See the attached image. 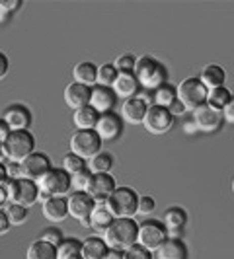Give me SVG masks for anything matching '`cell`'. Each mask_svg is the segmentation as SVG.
<instances>
[{
    "mask_svg": "<svg viewBox=\"0 0 234 259\" xmlns=\"http://www.w3.org/2000/svg\"><path fill=\"white\" fill-rule=\"evenodd\" d=\"M109 253V246L105 244L104 236H90L82 240V259H105Z\"/></svg>",
    "mask_w": 234,
    "mask_h": 259,
    "instance_id": "cb8c5ba5",
    "label": "cell"
},
{
    "mask_svg": "<svg viewBox=\"0 0 234 259\" xmlns=\"http://www.w3.org/2000/svg\"><path fill=\"white\" fill-rule=\"evenodd\" d=\"M6 189H8V199L10 203L22 205V207H33L39 201V187L35 182L20 178V180H8L6 182Z\"/></svg>",
    "mask_w": 234,
    "mask_h": 259,
    "instance_id": "ba28073f",
    "label": "cell"
},
{
    "mask_svg": "<svg viewBox=\"0 0 234 259\" xmlns=\"http://www.w3.org/2000/svg\"><path fill=\"white\" fill-rule=\"evenodd\" d=\"M39 240H43V242H47V244H51V246L59 247L63 244V240H65V236H63V230H59V228H45L41 236H39Z\"/></svg>",
    "mask_w": 234,
    "mask_h": 259,
    "instance_id": "f35d334b",
    "label": "cell"
},
{
    "mask_svg": "<svg viewBox=\"0 0 234 259\" xmlns=\"http://www.w3.org/2000/svg\"><path fill=\"white\" fill-rule=\"evenodd\" d=\"M139 199L141 195L133 187L125 185V187H117L111 193V197L105 201V207L115 219H135L139 214Z\"/></svg>",
    "mask_w": 234,
    "mask_h": 259,
    "instance_id": "3957f363",
    "label": "cell"
},
{
    "mask_svg": "<svg viewBox=\"0 0 234 259\" xmlns=\"http://www.w3.org/2000/svg\"><path fill=\"white\" fill-rule=\"evenodd\" d=\"M4 121L8 123V127L12 131H29L31 123H33V115H31V111L27 109L26 105L14 104L6 109Z\"/></svg>",
    "mask_w": 234,
    "mask_h": 259,
    "instance_id": "e0dca14e",
    "label": "cell"
},
{
    "mask_svg": "<svg viewBox=\"0 0 234 259\" xmlns=\"http://www.w3.org/2000/svg\"><path fill=\"white\" fill-rule=\"evenodd\" d=\"M168 109H170V113H172L174 117H180V115H183V113H187V107H185L180 100H174Z\"/></svg>",
    "mask_w": 234,
    "mask_h": 259,
    "instance_id": "ee69618b",
    "label": "cell"
},
{
    "mask_svg": "<svg viewBox=\"0 0 234 259\" xmlns=\"http://www.w3.org/2000/svg\"><path fill=\"white\" fill-rule=\"evenodd\" d=\"M57 259H82V242L76 238H65L57 247Z\"/></svg>",
    "mask_w": 234,
    "mask_h": 259,
    "instance_id": "f546056e",
    "label": "cell"
},
{
    "mask_svg": "<svg viewBox=\"0 0 234 259\" xmlns=\"http://www.w3.org/2000/svg\"><path fill=\"white\" fill-rule=\"evenodd\" d=\"M115 102H117V96L115 92H113V88H105V86H100V84H96L92 88L90 105L100 115L111 113L113 107H115Z\"/></svg>",
    "mask_w": 234,
    "mask_h": 259,
    "instance_id": "ac0fdd59",
    "label": "cell"
},
{
    "mask_svg": "<svg viewBox=\"0 0 234 259\" xmlns=\"http://www.w3.org/2000/svg\"><path fill=\"white\" fill-rule=\"evenodd\" d=\"M10 133H12V129L8 127V123H6L4 117H2V119H0V144L6 143V139L10 137Z\"/></svg>",
    "mask_w": 234,
    "mask_h": 259,
    "instance_id": "c3c4849f",
    "label": "cell"
},
{
    "mask_svg": "<svg viewBox=\"0 0 234 259\" xmlns=\"http://www.w3.org/2000/svg\"><path fill=\"white\" fill-rule=\"evenodd\" d=\"M41 212L49 222H63L68 217V201L66 197H49L45 203H41Z\"/></svg>",
    "mask_w": 234,
    "mask_h": 259,
    "instance_id": "44dd1931",
    "label": "cell"
},
{
    "mask_svg": "<svg viewBox=\"0 0 234 259\" xmlns=\"http://www.w3.org/2000/svg\"><path fill=\"white\" fill-rule=\"evenodd\" d=\"M123 253H125V259H154V251L146 249V247H143L141 244L131 246L129 249H125Z\"/></svg>",
    "mask_w": 234,
    "mask_h": 259,
    "instance_id": "ab89813d",
    "label": "cell"
},
{
    "mask_svg": "<svg viewBox=\"0 0 234 259\" xmlns=\"http://www.w3.org/2000/svg\"><path fill=\"white\" fill-rule=\"evenodd\" d=\"M92 176H94V174H92L88 168H84V169H80V171H76V174H72V176H70L72 191H86L92 182Z\"/></svg>",
    "mask_w": 234,
    "mask_h": 259,
    "instance_id": "d590c367",
    "label": "cell"
},
{
    "mask_svg": "<svg viewBox=\"0 0 234 259\" xmlns=\"http://www.w3.org/2000/svg\"><path fill=\"white\" fill-rule=\"evenodd\" d=\"M6 169H8V178H10V180H20V178H24V174H22V164H18V162H6Z\"/></svg>",
    "mask_w": 234,
    "mask_h": 259,
    "instance_id": "b9f144b4",
    "label": "cell"
},
{
    "mask_svg": "<svg viewBox=\"0 0 234 259\" xmlns=\"http://www.w3.org/2000/svg\"><path fill=\"white\" fill-rule=\"evenodd\" d=\"M27 259H57V247L43 242V240H35L27 247Z\"/></svg>",
    "mask_w": 234,
    "mask_h": 259,
    "instance_id": "83f0119b",
    "label": "cell"
},
{
    "mask_svg": "<svg viewBox=\"0 0 234 259\" xmlns=\"http://www.w3.org/2000/svg\"><path fill=\"white\" fill-rule=\"evenodd\" d=\"M105 259H125V253L119 249H109V253L105 255Z\"/></svg>",
    "mask_w": 234,
    "mask_h": 259,
    "instance_id": "816d5d0a",
    "label": "cell"
},
{
    "mask_svg": "<svg viewBox=\"0 0 234 259\" xmlns=\"http://www.w3.org/2000/svg\"><path fill=\"white\" fill-rule=\"evenodd\" d=\"M166 240H168V232H166L162 222H156L152 219L139 222V240H137V244H141V246L150 249V251H156Z\"/></svg>",
    "mask_w": 234,
    "mask_h": 259,
    "instance_id": "30bf717a",
    "label": "cell"
},
{
    "mask_svg": "<svg viewBox=\"0 0 234 259\" xmlns=\"http://www.w3.org/2000/svg\"><path fill=\"white\" fill-rule=\"evenodd\" d=\"M63 96H65V104L76 111L80 107L90 105L92 88L90 86H84V84H78V82L72 80L65 88V94H63Z\"/></svg>",
    "mask_w": 234,
    "mask_h": 259,
    "instance_id": "d6986e66",
    "label": "cell"
},
{
    "mask_svg": "<svg viewBox=\"0 0 234 259\" xmlns=\"http://www.w3.org/2000/svg\"><path fill=\"white\" fill-rule=\"evenodd\" d=\"M150 105L144 102L143 98L135 96V98H129L125 100L123 105H121V119L125 123H131V125H143L144 117H146V111H148Z\"/></svg>",
    "mask_w": 234,
    "mask_h": 259,
    "instance_id": "2e32d148",
    "label": "cell"
},
{
    "mask_svg": "<svg viewBox=\"0 0 234 259\" xmlns=\"http://www.w3.org/2000/svg\"><path fill=\"white\" fill-rule=\"evenodd\" d=\"M234 98V94L226 86H221V88H213V90H209L207 94V105H211L213 109H219V111H222L226 105H228V102Z\"/></svg>",
    "mask_w": 234,
    "mask_h": 259,
    "instance_id": "4dcf8cb0",
    "label": "cell"
},
{
    "mask_svg": "<svg viewBox=\"0 0 234 259\" xmlns=\"http://www.w3.org/2000/svg\"><path fill=\"white\" fill-rule=\"evenodd\" d=\"M39 187V201L45 203L49 197H66L72 191L70 185V174L63 168H53L47 171L37 182Z\"/></svg>",
    "mask_w": 234,
    "mask_h": 259,
    "instance_id": "277c9868",
    "label": "cell"
},
{
    "mask_svg": "<svg viewBox=\"0 0 234 259\" xmlns=\"http://www.w3.org/2000/svg\"><path fill=\"white\" fill-rule=\"evenodd\" d=\"M117 76H119V70L115 68L113 63H105V65L98 66V84H100V86L113 88Z\"/></svg>",
    "mask_w": 234,
    "mask_h": 259,
    "instance_id": "836d02e7",
    "label": "cell"
},
{
    "mask_svg": "<svg viewBox=\"0 0 234 259\" xmlns=\"http://www.w3.org/2000/svg\"><path fill=\"white\" fill-rule=\"evenodd\" d=\"M113 164H115V160H113V154L111 152H100V154H96L94 158L88 160V169H90L92 174L96 176V174H109L111 168H113Z\"/></svg>",
    "mask_w": 234,
    "mask_h": 259,
    "instance_id": "f1b7e54d",
    "label": "cell"
},
{
    "mask_svg": "<svg viewBox=\"0 0 234 259\" xmlns=\"http://www.w3.org/2000/svg\"><path fill=\"white\" fill-rule=\"evenodd\" d=\"M102 144L104 141L100 139V135L96 133V129L92 131H76L72 137H70V152L72 154L80 156V158H84L86 162L94 158L96 154H100L102 152Z\"/></svg>",
    "mask_w": 234,
    "mask_h": 259,
    "instance_id": "52a82bcc",
    "label": "cell"
},
{
    "mask_svg": "<svg viewBox=\"0 0 234 259\" xmlns=\"http://www.w3.org/2000/svg\"><path fill=\"white\" fill-rule=\"evenodd\" d=\"M104 240L109 249H129L139 240V222L135 219H113L109 228L104 232Z\"/></svg>",
    "mask_w": 234,
    "mask_h": 259,
    "instance_id": "6da1fadb",
    "label": "cell"
},
{
    "mask_svg": "<svg viewBox=\"0 0 234 259\" xmlns=\"http://www.w3.org/2000/svg\"><path fill=\"white\" fill-rule=\"evenodd\" d=\"M10 228H12V224H10V221H8L4 208H0V236H4Z\"/></svg>",
    "mask_w": 234,
    "mask_h": 259,
    "instance_id": "7dc6e473",
    "label": "cell"
},
{
    "mask_svg": "<svg viewBox=\"0 0 234 259\" xmlns=\"http://www.w3.org/2000/svg\"><path fill=\"white\" fill-rule=\"evenodd\" d=\"M113 219L115 217L107 210V207H96V210H94V214H92L90 219V228H94L96 232L104 234L109 228V224L113 222Z\"/></svg>",
    "mask_w": 234,
    "mask_h": 259,
    "instance_id": "1f68e13d",
    "label": "cell"
},
{
    "mask_svg": "<svg viewBox=\"0 0 234 259\" xmlns=\"http://www.w3.org/2000/svg\"><path fill=\"white\" fill-rule=\"evenodd\" d=\"M10 70V61H8V55L0 51V80H4L6 74Z\"/></svg>",
    "mask_w": 234,
    "mask_h": 259,
    "instance_id": "f6af8a7d",
    "label": "cell"
},
{
    "mask_svg": "<svg viewBox=\"0 0 234 259\" xmlns=\"http://www.w3.org/2000/svg\"><path fill=\"white\" fill-rule=\"evenodd\" d=\"M68 201V217H72L82 226L90 228V219L96 210V201L86 191H72L66 197Z\"/></svg>",
    "mask_w": 234,
    "mask_h": 259,
    "instance_id": "9c48e42d",
    "label": "cell"
},
{
    "mask_svg": "<svg viewBox=\"0 0 234 259\" xmlns=\"http://www.w3.org/2000/svg\"><path fill=\"white\" fill-rule=\"evenodd\" d=\"M154 96V104L160 105V107H170L174 100H178V86H172L170 82L162 84L158 90L152 92Z\"/></svg>",
    "mask_w": 234,
    "mask_h": 259,
    "instance_id": "d6a6232c",
    "label": "cell"
},
{
    "mask_svg": "<svg viewBox=\"0 0 234 259\" xmlns=\"http://www.w3.org/2000/svg\"><path fill=\"white\" fill-rule=\"evenodd\" d=\"M193 123L197 131H201V133H215L222 127L224 117H222V111L213 109L211 105L203 104L193 111Z\"/></svg>",
    "mask_w": 234,
    "mask_h": 259,
    "instance_id": "7c38bea8",
    "label": "cell"
},
{
    "mask_svg": "<svg viewBox=\"0 0 234 259\" xmlns=\"http://www.w3.org/2000/svg\"><path fill=\"white\" fill-rule=\"evenodd\" d=\"M8 203H10V199H8V189L4 183V185H0V208H4Z\"/></svg>",
    "mask_w": 234,
    "mask_h": 259,
    "instance_id": "681fc988",
    "label": "cell"
},
{
    "mask_svg": "<svg viewBox=\"0 0 234 259\" xmlns=\"http://www.w3.org/2000/svg\"><path fill=\"white\" fill-rule=\"evenodd\" d=\"M154 208H156L154 197H150V195H141V199H139V214L148 217V214L154 212Z\"/></svg>",
    "mask_w": 234,
    "mask_h": 259,
    "instance_id": "60d3db41",
    "label": "cell"
},
{
    "mask_svg": "<svg viewBox=\"0 0 234 259\" xmlns=\"http://www.w3.org/2000/svg\"><path fill=\"white\" fill-rule=\"evenodd\" d=\"M86 164H88V162H86L84 158L72 154V152H68V154L63 158V169H65V171H68L70 176H72V174H76V171H80V169L88 168Z\"/></svg>",
    "mask_w": 234,
    "mask_h": 259,
    "instance_id": "8d00e7d4",
    "label": "cell"
},
{
    "mask_svg": "<svg viewBox=\"0 0 234 259\" xmlns=\"http://www.w3.org/2000/svg\"><path fill=\"white\" fill-rule=\"evenodd\" d=\"M8 162V150H6V144H0V164H6Z\"/></svg>",
    "mask_w": 234,
    "mask_h": 259,
    "instance_id": "f5cc1de1",
    "label": "cell"
},
{
    "mask_svg": "<svg viewBox=\"0 0 234 259\" xmlns=\"http://www.w3.org/2000/svg\"><path fill=\"white\" fill-rule=\"evenodd\" d=\"M207 94L209 90L205 88V84L199 80V76H189L183 78L178 84V100L182 102L187 111L193 113L197 107H201L203 104H207Z\"/></svg>",
    "mask_w": 234,
    "mask_h": 259,
    "instance_id": "5b68a950",
    "label": "cell"
},
{
    "mask_svg": "<svg viewBox=\"0 0 234 259\" xmlns=\"http://www.w3.org/2000/svg\"><path fill=\"white\" fill-rule=\"evenodd\" d=\"M22 8V0H0V10L6 14H12Z\"/></svg>",
    "mask_w": 234,
    "mask_h": 259,
    "instance_id": "7bdbcfd3",
    "label": "cell"
},
{
    "mask_svg": "<svg viewBox=\"0 0 234 259\" xmlns=\"http://www.w3.org/2000/svg\"><path fill=\"white\" fill-rule=\"evenodd\" d=\"M156 259H187L189 251L187 246L183 244L180 238H168L162 246L154 251Z\"/></svg>",
    "mask_w": 234,
    "mask_h": 259,
    "instance_id": "603a6c76",
    "label": "cell"
},
{
    "mask_svg": "<svg viewBox=\"0 0 234 259\" xmlns=\"http://www.w3.org/2000/svg\"><path fill=\"white\" fill-rule=\"evenodd\" d=\"M117 187L119 185L111 174H96V176H92V182L86 193L90 195L94 201H107Z\"/></svg>",
    "mask_w": 234,
    "mask_h": 259,
    "instance_id": "5bb4252c",
    "label": "cell"
},
{
    "mask_svg": "<svg viewBox=\"0 0 234 259\" xmlns=\"http://www.w3.org/2000/svg\"><path fill=\"white\" fill-rule=\"evenodd\" d=\"M162 224L168 232V238H178L180 232L187 226V212L182 207H170L164 217H162Z\"/></svg>",
    "mask_w": 234,
    "mask_h": 259,
    "instance_id": "ffe728a7",
    "label": "cell"
},
{
    "mask_svg": "<svg viewBox=\"0 0 234 259\" xmlns=\"http://www.w3.org/2000/svg\"><path fill=\"white\" fill-rule=\"evenodd\" d=\"M51 169H53L51 158L45 154V152H37V150L22 162V174H24V178H26V180H31V182H35V183H37L47 171H51Z\"/></svg>",
    "mask_w": 234,
    "mask_h": 259,
    "instance_id": "4fadbf2b",
    "label": "cell"
},
{
    "mask_svg": "<svg viewBox=\"0 0 234 259\" xmlns=\"http://www.w3.org/2000/svg\"><path fill=\"white\" fill-rule=\"evenodd\" d=\"M27 210L29 208L22 207V205H16V203H8L4 207V212H6V217H8V221H10L12 226H20V224H24L27 221Z\"/></svg>",
    "mask_w": 234,
    "mask_h": 259,
    "instance_id": "e575fe53",
    "label": "cell"
},
{
    "mask_svg": "<svg viewBox=\"0 0 234 259\" xmlns=\"http://www.w3.org/2000/svg\"><path fill=\"white\" fill-rule=\"evenodd\" d=\"M4 144L8 150V162L22 164L35 152V137L31 131H12Z\"/></svg>",
    "mask_w": 234,
    "mask_h": 259,
    "instance_id": "8992f818",
    "label": "cell"
},
{
    "mask_svg": "<svg viewBox=\"0 0 234 259\" xmlns=\"http://www.w3.org/2000/svg\"><path fill=\"white\" fill-rule=\"evenodd\" d=\"M174 121H176V117L170 113L168 107H160V105L152 104L146 111L143 127L152 135H164L174 127Z\"/></svg>",
    "mask_w": 234,
    "mask_h": 259,
    "instance_id": "8fae6325",
    "label": "cell"
},
{
    "mask_svg": "<svg viewBox=\"0 0 234 259\" xmlns=\"http://www.w3.org/2000/svg\"><path fill=\"white\" fill-rule=\"evenodd\" d=\"M72 78L78 84H84V86H90L94 88L98 84V65L90 63V61H82L72 68Z\"/></svg>",
    "mask_w": 234,
    "mask_h": 259,
    "instance_id": "d4e9b609",
    "label": "cell"
},
{
    "mask_svg": "<svg viewBox=\"0 0 234 259\" xmlns=\"http://www.w3.org/2000/svg\"><path fill=\"white\" fill-rule=\"evenodd\" d=\"M135 76H137L143 90L154 92L162 84L168 82V70H166V66L162 65L158 59L150 57V55H143V57L137 59Z\"/></svg>",
    "mask_w": 234,
    "mask_h": 259,
    "instance_id": "7a4b0ae2",
    "label": "cell"
},
{
    "mask_svg": "<svg viewBox=\"0 0 234 259\" xmlns=\"http://www.w3.org/2000/svg\"><path fill=\"white\" fill-rule=\"evenodd\" d=\"M98 119H100V113H98L92 105H86V107H80V109L74 111L72 123H74L76 131H92V129H96Z\"/></svg>",
    "mask_w": 234,
    "mask_h": 259,
    "instance_id": "4316f807",
    "label": "cell"
},
{
    "mask_svg": "<svg viewBox=\"0 0 234 259\" xmlns=\"http://www.w3.org/2000/svg\"><path fill=\"white\" fill-rule=\"evenodd\" d=\"M115 68L119 72H135V66H137V57L131 55V53H125V55H119L115 59Z\"/></svg>",
    "mask_w": 234,
    "mask_h": 259,
    "instance_id": "74e56055",
    "label": "cell"
},
{
    "mask_svg": "<svg viewBox=\"0 0 234 259\" xmlns=\"http://www.w3.org/2000/svg\"><path fill=\"white\" fill-rule=\"evenodd\" d=\"M232 193H234V180H232Z\"/></svg>",
    "mask_w": 234,
    "mask_h": 259,
    "instance_id": "11a10c76",
    "label": "cell"
},
{
    "mask_svg": "<svg viewBox=\"0 0 234 259\" xmlns=\"http://www.w3.org/2000/svg\"><path fill=\"white\" fill-rule=\"evenodd\" d=\"M139 90H141V84L135 76V72H119L115 84H113L115 96L123 98V100H129V98L139 96Z\"/></svg>",
    "mask_w": 234,
    "mask_h": 259,
    "instance_id": "7402d4cb",
    "label": "cell"
},
{
    "mask_svg": "<svg viewBox=\"0 0 234 259\" xmlns=\"http://www.w3.org/2000/svg\"><path fill=\"white\" fill-rule=\"evenodd\" d=\"M10 178H8V169H6V164H0V185H4V183L8 182Z\"/></svg>",
    "mask_w": 234,
    "mask_h": 259,
    "instance_id": "f907efd6",
    "label": "cell"
},
{
    "mask_svg": "<svg viewBox=\"0 0 234 259\" xmlns=\"http://www.w3.org/2000/svg\"><path fill=\"white\" fill-rule=\"evenodd\" d=\"M222 117H224V123L234 125V98L228 102V105L222 109Z\"/></svg>",
    "mask_w": 234,
    "mask_h": 259,
    "instance_id": "bcb514c9",
    "label": "cell"
},
{
    "mask_svg": "<svg viewBox=\"0 0 234 259\" xmlns=\"http://www.w3.org/2000/svg\"><path fill=\"white\" fill-rule=\"evenodd\" d=\"M96 133L100 135L102 141H117L123 133V119L117 113H104L98 119V125H96Z\"/></svg>",
    "mask_w": 234,
    "mask_h": 259,
    "instance_id": "9a60e30c",
    "label": "cell"
},
{
    "mask_svg": "<svg viewBox=\"0 0 234 259\" xmlns=\"http://www.w3.org/2000/svg\"><path fill=\"white\" fill-rule=\"evenodd\" d=\"M8 18H10V14H6L4 10H0V24H4V22H8Z\"/></svg>",
    "mask_w": 234,
    "mask_h": 259,
    "instance_id": "db71d44e",
    "label": "cell"
},
{
    "mask_svg": "<svg viewBox=\"0 0 234 259\" xmlns=\"http://www.w3.org/2000/svg\"><path fill=\"white\" fill-rule=\"evenodd\" d=\"M199 80L205 84V88H207V90L221 88V86H224V82H226V70H224L221 65L211 63V65H207L203 70H201Z\"/></svg>",
    "mask_w": 234,
    "mask_h": 259,
    "instance_id": "484cf974",
    "label": "cell"
}]
</instances>
